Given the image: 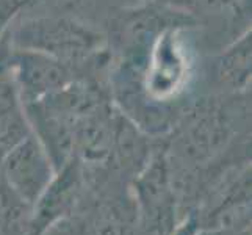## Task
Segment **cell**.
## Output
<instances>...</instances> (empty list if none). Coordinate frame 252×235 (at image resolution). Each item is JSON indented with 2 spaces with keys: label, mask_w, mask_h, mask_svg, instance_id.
Returning a JSON list of instances; mask_svg holds the SVG:
<instances>
[{
  "label": "cell",
  "mask_w": 252,
  "mask_h": 235,
  "mask_svg": "<svg viewBox=\"0 0 252 235\" xmlns=\"http://www.w3.org/2000/svg\"><path fill=\"white\" fill-rule=\"evenodd\" d=\"M138 221L144 235H172L182 224L163 138H157L143 169L130 182Z\"/></svg>",
  "instance_id": "7a4b0ae2"
},
{
  "label": "cell",
  "mask_w": 252,
  "mask_h": 235,
  "mask_svg": "<svg viewBox=\"0 0 252 235\" xmlns=\"http://www.w3.org/2000/svg\"><path fill=\"white\" fill-rule=\"evenodd\" d=\"M13 49L38 52L80 71H95L110 65L107 36L94 24L67 14L21 16L6 33Z\"/></svg>",
  "instance_id": "6da1fadb"
},
{
  "label": "cell",
  "mask_w": 252,
  "mask_h": 235,
  "mask_svg": "<svg viewBox=\"0 0 252 235\" xmlns=\"http://www.w3.org/2000/svg\"><path fill=\"white\" fill-rule=\"evenodd\" d=\"M193 235H251V226L233 229H201Z\"/></svg>",
  "instance_id": "ba28073f"
},
{
  "label": "cell",
  "mask_w": 252,
  "mask_h": 235,
  "mask_svg": "<svg viewBox=\"0 0 252 235\" xmlns=\"http://www.w3.org/2000/svg\"><path fill=\"white\" fill-rule=\"evenodd\" d=\"M29 134H32V129L24 115L19 93L8 65V41L5 36L0 44V162Z\"/></svg>",
  "instance_id": "5b68a950"
},
{
  "label": "cell",
  "mask_w": 252,
  "mask_h": 235,
  "mask_svg": "<svg viewBox=\"0 0 252 235\" xmlns=\"http://www.w3.org/2000/svg\"><path fill=\"white\" fill-rule=\"evenodd\" d=\"M33 2H34V0H27V3H29V5H32Z\"/></svg>",
  "instance_id": "9c48e42d"
},
{
  "label": "cell",
  "mask_w": 252,
  "mask_h": 235,
  "mask_svg": "<svg viewBox=\"0 0 252 235\" xmlns=\"http://www.w3.org/2000/svg\"><path fill=\"white\" fill-rule=\"evenodd\" d=\"M252 38L251 29L241 32L232 42L222 47L213 66L212 83L221 94L249 91L251 85Z\"/></svg>",
  "instance_id": "8992f818"
},
{
  "label": "cell",
  "mask_w": 252,
  "mask_h": 235,
  "mask_svg": "<svg viewBox=\"0 0 252 235\" xmlns=\"http://www.w3.org/2000/svg\"><path fill=\"white\" fill-rule=\"evenodd\" d=\"M8 65L22 105L36 102L72 83L75 78L103 71H80L38 52L13 49L8 44Z\"/></svg>",
  "instance_id": "3957f363"
},
{
  "label": "cell",
  "mask_w": 252,
  "mask_h": 235,
  "mask_svg": "<svg viewBox=\"0 0 252 235\" xmlns=\"http://www.w3.org/2000/svg\"><path fill=\"white\" fill-rule=\"evenodd\" d=\"M27 6V0H0V44L5 39L13 22Z\"/></svg>",
  "instance_id": "52a82bcc"
},
{
  "label": "cell",
  "mask_w": 252,
  "mask_h": 235,
  "mask_svg": "<svg viewBox=\"0 0 252 235\" xmlns=\"http://www.w3.org/2000/svg\"><path fill=\"white\" fill-rule=\"evenodd\" d=\"M0 172L14 193L34 207L57 171L39 140L29 134L5 154Z\"/></svg>",
  "instance_id": "277c9868"
}]
</instances>
